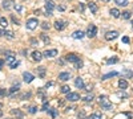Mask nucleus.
<instances>
[{"label":"nucleus","mask_w":133,"mask_h":119,"mask_svg":"<svg viewBox=\"0 0 133 119\" xmlns=\"http://www.w3.org/2000/svg\"><path fill=\"white\" fill-rule=\"evenodd\" d=\"M98 105L101 106L104 110H112V109H113V105L109 102V99H108L107 95H100V97H98Z\"/></svg>","instance_id":"nucleus-1"},{"label":"nucleus","mask_w":133,"mask_h":119,"mask_svg":"<svg viewBox=\"0 0 133 119\" xmlns=\"http://www.w3.org/2000/svg\"><path fill=\"white\" fill-rule=\"evenodd\" d=\"M97 35V27L95 24H91V25H88V29H87V37H89V38H93L96 37Z\"/></svg>","instance_id":"nucleus-2"},{"label":"nucleus","mask_w":133,"mask_h":119,"mask_svg":"<svg viewBox=\"0 0 133 119\" xmlns=\"http://www.w3.org/2000/svg\"><path fill=\"white\" fill-rule=\"evenodd\" d=\"M37 25H39V20H37L36 17L27 20V29L33 30V29H36V28H37Z\"/></svg>","instance_id":"nucleus-3"},{"label":"nucleus","mask_w":133,"mask_h":119,"mask_svg":"<svg viewBox=\"0 0 133 119\" xmlns=\"http://www.w3.org/2000/svg\"><path fill=\"white\" fill-rule=\"evenodd\" d=\"M118 37V32L116 30H109L105 33V40L107 41H112V40H116Z\"/></svg>","instance_id":"nucleus-4"},{"label":"nucleus","mask_w":133,"mask_h":119,"mask_svg":"<svg viewBox=\"0 0 133 119\" xmlns=\"http://www.w3.org/2000/svg\"><path fill=\"white\" fill-rule=\"evenodd\" d=\"M57 49H48L43 53V57H45V58H52V57H56L57 56Z\"/></svg>","instance_id":"nucleus-5"},{"label":"nucleus","mask_w":133,"mask_h":119,"mask_svg":"<svg viewBox=\"0 0 133 119\" xmlns=\"http://www.w3.org/2000/svg\"><path fill=\"white\" fill-rule=\"evenodd\" d=\"M80 99V95H79V93H68L66 94V101H69V102H77Z\"/></svg>","instance_id":"nucleus-6"},{"label":"nucleus","mask_w":133,"mask_h":119,"mask_svg":"<svg viewBox=\"0 0 133 119\" xmlns=\"http://www.w3.org/2000/svg\"><path fill=\"white\" fill-rule=\"evenodd\" d=\"M65 60L68 61V62H73L75 64V62H77V61L80 60V57L77 56V54H75V53H68V54L65 56Z\"/></svg>","instance_id":"nucleus-7"},{"label":"nucleus","mask_w":133,"mask_h":119,"mask_svg":"<svg viewBox=\"0 0 133 119\" xmlns=\"http://www.w3.org/2000/svg\"><path fill=\"white\" fill-rule=\"evenodd\" d=\"M55 29L56 30H63L65 27H66V21H61V20H56L55 21Z\"/></svg>","instance_id":"nucleus-8"},{"label":"nucleus","mask_w":133,"mask_h":119,"mask_svg":"<svg viewBox=\"0 0 133 119\" xmlns=\"http://www.w3.org/2000/svg\"><path fill=\"white\" fill-rule=\"evenodd\" d=\"M33 80H35V77H33V74H31L29 72H24L23 73V81L25 83H31Z\"/></svg>","instance_id":"nucleus-9"},{"label":"nucleus","mask_w":133,"mask_h":119,"mask_svg":"<svg viewBox=\"0 0 133 119\" xmlns=\"http://www.w3.org/2000/svg\"><path fill=\"white\" fill-rule=\"evenodd\" d=\"M84 36H85V33L83 30H75L72 33V38H75V40H81V38H84Z\"/></svg>","instance_id":"nucleus-10"},{"label":"nucleus","mask_w":133,"mask_h":119,"mask_svg":"<svg viewBox=\"0 0 133 119\" xmlns=\"http://www.w3.org/2000/svg\"><path fill=\"white\" fill-rule=\"evenodd\" d=\"M32 60L36 61V62H40L43 60V53H40L39 50H35V52L32 53Z\"/></svg>","instance_id":"nucleus-11"},{"label":"nucleus","mask_w":133,"mask_h":119,"mask_svg":"<svg viewBox=\"0 0 133 119\" xmlns=\"http://www.w3.org/2000/svg\"><path fill=\"white\" fill-rule=\"evenodd\" d=\"M69 78H71V73L69 72H61L59 74V80L60 81H64L65 82V81H68Z\"/></svg>","instance_id":"nucleus-12"},{"label":"nucleus","mask_w":133,"mask_h":119,"mask_svg":"<svg viewBox=\"0 0 133 119\" xmlns=\"http://www.w3.org/2000/svg\"><path fill=\"white\" fill-rule=\"evenodd\" d=\"M75 85H76V88L77 89H85V83H84V81H83V78H80V77H77L76 80H75Z\"/></svg>","instance_id":"nucleus-13"},{"label":"nucleus","mask_w":133,"mask_h":119,"mask_svg":"<svg viewBox=\"0 0 133 119\" xmlns=\"http://www.w3.org/2000/svg\"><path fill=\"white\" fill-rule=\"evenodd\" d=\"M14 5H15V3H14V0H4L3 2V8L4 9H11V8H14Z\"/></svg>","instance_id":"nucleus-14"},{"label":"nucleus","mask_w":133,"mask_h":119,"mask_svg":"<svg viewBox=\"0 0 133 119\" xmlns=\"http://www.w3.org/2000/svg\"><path fill=\"white\" fill-rule=\"evenodd\" d=\"M118 88H120L121 90L128 89V81H127V80H124V78H121V80L118 81Z\"/></svg>","instance_id":"nucleus-15"},{"label":"nucleus","mask_w":133,"mask_h":119,"mask_svg":"<svg viewBox=\"0 0 133 119\" xmlns=\"http://www.w3.org/2000/svg\"><path fill=\"white\" fill-rule=\"evenodd\" d=\"M11 114L15 115V116H17L19 119H23V116H24V114L21 113L19 109H12V110H11Z\"/></svg>","instance_id":"nucleus-16"},{"label":"nucleus","mask_w":133,"mask_h":119,"mask_svg":"<svg viewBox=\"0 0 133 119\" xmlns=\"http://www.w3.org/2000/svg\"><path fill=\"white\" fill-rule=\"evenodd\" d=\"M109 13L112 15V16H113L115 19H118V17L121 16V13H120V11H118L117 8H112V9L109 11Z\"/></svg>","instance_id":"nucleus-17"},{"label":"nucleus","mask_w":133,"mask_h":119,"mask_svg":"<svg viewBox=\"0 0 133 119\" xmlns=\"http://www.w3.org/2000/svg\"><path fill=\"white\" fill-rule=\"evenodd\" d=\"M44 8H45V11H49V12H52V11L56 8L55 7V4H53V2H47L45 3V5H44Z\"/></svg>","instance_id":"nucleus-18"},{"label":"nucleus","mask_w":133,"mask_h":119,"mask_svg":"<svg viewBox=\"0 0 133 119\" xmlns=\"http://www.w3.org/2000/svg\"><path fill=\"white\" fill-rule=\"evenodd\" d=\"M118 73L117 72H110V73H108V74H104L103 77H101V80H109V78H112V77H116Z\"/></svg>","instance_id":"nucleus-19"},{"label":"nucleus","mask_w":133,"mask_h":119,"mask_svg":"<svg viewBox=\"0 0 133 119\" xmlns=\"http://www.w3.org/2000/svg\"><path fill=\"white\" fill-rule=\"evenodd\" d=\"M88 8L91 9L92 13H97V11H98V7H97L95 3H89V4H88Z\"/></svg>","instance_id":"nucleus-20"},{"label":"nucleus","mask_w":133,"mask_h":119,"mask_svg":"<svg viewBox=\"0 0 133 119\" xmlns=\"http://www.w3.org/2000/svg\"><path fill=\"white\" fill-rule=\"evenodd\" d=\"M88 119H103V114L98 113V111H96V113H93Z\"/></svg>","instance_id":"nucleus-21"},{"label":"nucleus","mask_w":133,"mask_h":119,"mask_svg":"<svg viewBox=\"0 0 133 119\" xmlns=\"http://www.w3.org/2000/svg\"><path fill=\"white\" fill-rule=\"evenodd\" d=\"M47 111H48V114H49V115H51L52 118H56V116H57V110H56V109H53V107H51V109H48Z\"/></svg>","instance_id":"nucleus-22"},{"label":"nucleus","mask_w":133,"mask_h":119,"mask_svg":"<svg viewBox=\"0 0 133 119\" xmlns=\"http://www.w3.org/2000/svg\"><path fill=\"white\" fill-rule=\"evenodd\" d=\"M39 75H40V78H44V74H45V68L44 66H40V68H36Z\"/></svg>","instance_id":"nucleus-23"},{"label":"nucleus","mask_w":133,"mask_h":119,"mask_svg":"<svg viewBox=\"0 0 133 119\" xmlns=\"http://www.w3.org/2000/svg\"><path fill=\"white\" fill-rule=\"evenodd\" d=\"M40 38L44 41V44H49V41H51V38H49L45 33H41V35H40Z\"/></svg>","instance_id":"nucleus-24"},{"label":"nucleus","mask_w":133,"mask_h":119,"mask_svg":"<svg viewBox=\"0 0 133 119\" xmlns=\"http://www.w3.org/2000/svg\"><path fill=\"white\" fill-rule=\"evenodd\" d=\"M60 91H61L63 94H68V93H71V88H69L68 85H64L63 88L60 89Z\"/></svg>","instance_id":"nucleus-25"},{"label":"nucleus","mask_w":133,"mask_h":119,"mask_svg":"<svg viewBox=\"0 0 133 119\" xmlns=\"http://www.w3.org/2000/svg\"><path fill=\"white\" fill-rule=\"evenodd\" d=\"M81 99H83L84 102H88V103H89V102H92V101H93V95H92V94H88V95L83 97Z\"/></svg>","instance_id":"nucleus-26"},{"label":"nucleus","mask_w":133,"mask_h":119,"mask_svg":"<svg viewBox=\"0 0 133 119\" xmlns=\"http://www.w3.org/2000/svg\"><path fill=\"white\" fill-rule=\"evenodd\" d=\"M116 4L120 5V7H127L128 5V0H115Z\"/></svg>","instance_id":"nucleus-27"},{"label":"nucleus","mask_w":133,"mask_h":119,"mask_svg":"<svg viewBox=\"0 0 133 119\" xmlns=\"http://www.w3.org/2000/svg\"><path fill=\"white\" fill-rule=\"evenodd\" d=\"M121 16H123V19H124V20H129V19H130V16H132V12H129V11H125V12L121 13Z\"/></svg>","instance_id":"nucleus-28"},{"label":"nucleus","mask_w":133,"mask_h":119,"mask_svg":"<svg viewBox=\"0 0 133 119\" xmlns=\"http://www.w3.org/2000/svg\"><path fill=\"white\" fill-rule=\"evenodd\" d=\"M0 25H2L3 28H7L8 27V21L5 17H0Z\"/></svg>","instance_id":"nucleus-29"},{"label":"nucleus","mask_w":133,"mask_h":119,"mask_svg":"<svg viewBox=\"0 0 133 119\" xmlns=\"http://www.w3.org/2000/svg\"><path fill=\"white\" fill-rule=\"evenodd\" d=\"M20 90V86L19 85H16V86H12V88L9 89V94H14V93H17Z\"/></svg>","instance_id":"nucleus-30"},{"label":"nucleus","mask_w":133,"mask_h":119,"mask_svg":"<svg viewBox=\"0 0 133 119\" xmlns=\"http://www.w3.org/2000/svg\"><path fill=\"white\" fill-rule=\"evenodd\" d=\"M48 107H49V103L47 102L45 98H44V99H43V109H41V110H43V111H47V110H48Z\"/></svg>","instance_id":"nucleus-31"},{"label":"nucleus","mask_w":133,"mask_h":119,"mask_svg":"<svg viewBox=\"0 0 133 119\" xmlns=\"http://www.w3.org/2000/svg\"><path fill=\"white\" fill-rule=\"evenodd\" d=\"M49 28H51L49 23H47V21H44V23H41V29H43V30H48Z\"/></svg>","instance_id":"nucleus-32"},{"label":"nucleus","mask_w":133,"mask_h":119,"mask_svg":"<svg viewBox=\"0 0 133 119\" xmlns=\"http://www.w3.org/2000/svg\"><path fill=\"white\" fill-rule=\"evenodd\" d=\"M117 62H118V58H117V57L108 58V60H107V64H108V65H110V64H117Z\"/></svg>","instance_id":"nucleus-33"},{"label":"nucleus","mask_w":133,"mask_h":119,"mask_svg":"<svg viewBox=\"0 0 133 119\" xmlns=\"http://www.w3.org/2000/svg\"><path fill=\"white\" fill-rule=\"evenodd\" d=\"M19 65H20V62L15 60L14 62H11V64H9V68H11V69H16V68L19 66Z\"/></svg>","instance_id":"nucleus-34"},{"label":"nucleus","mask_w":133,"mask_h":119,"mask_svg":"<svg viewBox=\"0 0 133 119\" xmlns=\"http://www.w3.org/2000/svg\"><path fill=\"white\" fill-rule=\"evenodd\" d=\"M123 74H124V75H127V78H130L132 75H133V72H132V70H128V69H125V70L123 72Z\"/></svg>","instance_id":"nucleus-35"},{"label":"nucleus","mask_w":133,"mask_h":119,"mask_svg":"<svg viewBox=\"0 0 133 119\" xmlns=\"http://www.w3.org/2000/svg\"><path fill=\"white\" fill-rule=\"evenodd\" d=\"M4 36H7L8 38H11V40H12V38H15V35H14V32H11V30H5V35Z\"/></svg>","instance_id":"nucleus-36"},{"label":"nucleus","mask_w":133,"mask_h":119,"mask_svg":"<svg viewBox=\"0 0 133 119\" xmlns=\"http://www.w3.org/2000/svg\"><path fill=\"white\" fill-rule=\"evenodd\" d=\"M83 66V61L81 60H79L77 62H75V69H80Z\"/></svg>","instance_id":"nucleus-37"},{"label":"nucleus","mask_w":133,"mask_h":119,"mask_svg":"<svg viewBox=\"0 0 133 119\" xmlns=\"http://www.w3.org/2000/svg\"><path fill=\"white\" fill-rule=\"evenodd\" d=\"M14 61H15V57H14V56H8V57L5 58V62H7L8 65H9L11 62H14Z\"/></svg>","instance_id":"nucleus-38"},{"label":"nucleus","mask_w":133,"mask_h":119,"mask_svg":"<svg viewBox=\"0 0 133 119\" xmlns=\"http://www.w3.org/2000/svg\"><path fill=\"white\" fill-rule=\"evenodd\" d=\"M28 98H31V93H25V94H23V95H21L20 97V99H28Z\"/></svg>","instance_id":"nucleus-39"},{"label":"nucleus","mask_w":133,"mask_h":119,"mask_svg":"<svg viewBox=\"0 0 133 119\" xmlns=\"http://www.w3.org/2000/svg\"><path fill=\"white\" fill-rule=\"evenodd\" d=\"M11 20H12V23H14L15 25H19V24H20V21H19V20H17V19H16V17L14 16V15L11 16Z\"/></svg>","instance_id":"nucleus-40"},{"label":"nucleus","mask_w":133,"mask_h":119,"mask_svg":"<svg viewBox=\"0 0 133 119\" xmlns=\"http://www.w3.org/2000/svg\"><path fill=\"white\" fill-rule=\"evenodd\" d=\"M14 8L17 11V12H21V11H23V5H20V4H15Z\"/></svg>","instance_id":"nucleus-41"},{"label":"nucleus","mask_w":133,"mask_h":119,"mask_svg":"<svg viewBox=\"0 0 133 119\" xmlns=\"http://www.w3.org/2000/svg\"><path fill=\"white\" fill-rule=\"evenodd\" d=\"M37 111V107H35V106H31L29 107V114H35Z\"/></svg>","instance_id":"nucleus-42"},{"label":"nucleus","mask_w":133,"mask_h":119,"mask_svg":"<svg viewBox=\"0 0 133 119\" xmlns=\"http://www.w3.org/2000/svg\"><path fill=\"white\" fill-rule=\"evenodd\" d=\"M4 56H5V57H8V56H14V57H15V53L11 52V50H5V52H4Z\"/></svg>","instance_id":"nucleus-43"},{"label":"nucleus","mask_w":133,"mask_h":119,"mask_svg":"<svg viewBox=\"0 0 133 119\" xmlns=\"http://www.w3.org/2000/svg\"><path fill=\"white\" fill-rule=\"evenodd\" d=\"M56 9H57V11H60V12H63V11H65V9H66V7H65V5H57V7H56Z\"/></svg>","instance_id":"nucleus-44"},{"label":"nucleus","mask_w":133,"mask_h":119,"mask_svg":"<svg viewBox=\"0 0 133 119\" xmlns=\"http://www.w3.org/2000/svg\"><path fill=\"white\" fill-rule=\"evenodd\" d=\"M7 94V90L5 89H0V98H2V97H4Z\"/></svg>","instance_id":"nucleus-45"},{"label":"nucleus","mask_w":133,"mask_h":119,"mask_svg":"<svg viewBox=\"0 0 133 119\" xmlns=\"http://www.w3.org/2000/svg\"><path fill=\"white\" fill-rule=\"evenodd\" d=\"M129 41H130V40H129V37H127V36H124V37H123V42H124V44H129Z\"/></svg>","instance_id":"nucleus-46"},{"label":"nucleus","mask_w":133,"mask_h":119,"mask_svg":"<svg viewBox=\"0 0 133 119\" xmlns=\"http://www.w3.org/2000/svg\"><path fill=\"white\" fill-rule=\"evenodd\" d=\"M44 16L51 17V16H52V12H49V11H45V12H44Z\"/></svg>","instance_id":"nucleus-47"},{"label":"nucleus","mask_w":133,"mask_h":119,"mask_svg":"<svg viewBox=\"0 0 133 119\" xmlns=\"http://www.w3.org/2000/svg\"><path fill=\"white\" fill-rule=\"evenodd\" d=\"M53 85H55V82H48V83L45 85V88L48 89V88H51V86H53Z\"/></svg>","instance_id":"nucleus-48"},{"label":"nucleus","mask_w":133,"mask_h":119,"mask_svg":"<svg viewBox=\"0 0 133 119\" xmlns=\"http://www.w3.org/2000/svg\"><path fill=\"white\" fill-rule=\"evenodd\" d=\"M5 35V30H3V29H0V37H3Z\"/></svg>","instance_id":"nucleus-49"},{"label":"nucleus","mask_w":133,"mask_h":119,"mask_svg":"<svg viewBox=\"0 0 133 119\" xmlns=\"http://www.w3.org/2000/svg\"><path fill=\"white\" fill-rule=\"evenodd\" d=\"M79 9L81 11V12H84V5H83L81 3H80V5H79Z\"/></svg>","instance_id":"nucleus-50"},{"label":"nucleus","mask_w":133,"mask_h":119,"mask_svg":"<svg viewBox=\"0 0 133 119\" xmlns=\"http://www.w3.org/2000/svg\"><path fill=\"white\" fill-rule=\"evenodd\" d=\"M3 65H4V60H0V70H2V68H3Z\"/></svg>","instance_id":"nucleus-51"},{"label":"nucleus","mask_w":133,"mask_h":119,"mask_svg":"<svg viewBox=\"0 0 133 119\" xmlns=\"http://www.w3.org/2000/svg\"><path fill=\"white\" fill-rule=\"evenodd\" d=\"M118 97H124V98H127V94H124V93H118Z\"/></svg>","instance_id":"nucleus-52"},{"label":"nucleus","mask_w":133,"mask_h":119,"mask_svg":"<svg viewBox=\"0 0 133 119\" xmlns=\"http://www.w3.org/2000/svg\"><path fill=\"white\" fill-rule=\"evenodd\" d=\"M85 90L87 91H91L92 90V86H85Z\"/></svg>","instance_id":"nucleus-53"},{"label":"nucleus","mask_w":133,"mask_h":119,"mask_svg":"<svg viewBox=\"0 0 133 119\" xmlns=\"http://www.w3.org/2000/svg\"><path fill=\"white\" fill-rule=\"evenodd\" d=\"M41 13V11L40 9H37V11H35V15H40Z\"/></svg>","instance_id":"nucleus-54"},{"label":"nucleus","mask_w":133,"mask_h":119,"mask_svg":"<svg viewBox=\"0 0 133 119\" xmlns=\"http://www.w3.org/2000/svg\"><path fill=\"white\" fill-rule=\"evenodd\" d=\"M2 116H3V111H2V110H0V118H2Z\"/></svg>","instance_id":"nucleus-55"},{"label":"nucleus","mask_w":133,"mask_h":119,"mask_svg":"<svg viewBox=\"0 0 133 119\" xmlns=\"http://www.w3.org/2000/svg\"><path fill=\"white\" fill-rule=\"evenodd\" d=\"M101 2H104V3H108V2H109V0H101Z\"/></svg>","instance_id":"nucleus-56"},{"label":"nucleus","mask_w":133,"mask_h":119,"mask_svg":"<svg viewBox=\"0 0 133 119\" xmlns=\"http://www.w3.org/2000/svg\"><path fill=\"white\" fill-rule=\"evenodd\" d=\"M2 107H3V103H2V102H0V109H2Z\"/></svg>","instance_id":"nucleus-57"},{"label":"nucleus","mask_w":133,"mask_h":119,"mask_svg":"<svg viewBox=\"0 0 133 119\" xmlns=\"http://www.w3.org/2000/svg\"><path fill=\"white\" fill-rule=\"evenodd\" d=\"M45 2H53V0H45Z\"/></svg>","instance_id":"nucleus-58"},{"label":"nucleus","mask_w":133,"mask_h":119,"mask_svg":"<svg viewBox=\"0 0 133 119\" xmlns=\"http://www.w3.org/2000/svg\"><path fill=\"white\" fill-rule=\"evenodd\" d=\"M7 119H8V118H7Z\"/></svg>","instance_id":"nucleus-59"}]
</instances>
